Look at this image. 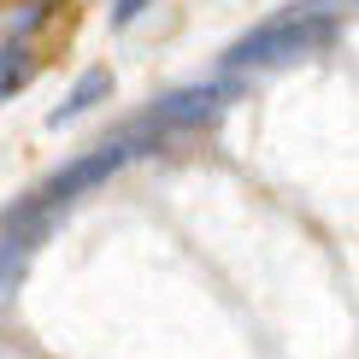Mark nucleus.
Wrapping results in <instances>:
<instances>
[{
    "instance_id": "6",
    "label": "nucleus",
    "mask_w": 359,
    "mask_h": 359,
    "mask_svg": "<svg viewBox=\"0 0 359 359\" xmlns=\"http://www.w3.org/2000/svg\"><path fill=\"white\" fill-rule=\"evenodd\" d=\"M147 6H154V0H112V29H130Z\"/></svg>"
},
{
    "instance_id": "4",
    "label": "nucleus",
    "mask_w": 359,
    "mask_h": 359,
    "mask_svg": "<svg viewBox=\"0 0 359 359\" xmlns=\"http://www.w3.org/2000/svg\"><path fill=\"white\" fill-rule=\"evenodd\" d=\"M100 100H112V71H107V65H88L83 77L65 88V100L48 112V124H53V130H59V124H77V118H88Z\"/></svg>"
},
{
    "instance_id": "1",
    "label": "nucleus",
    "mask_w": 359,
    "mask_h": 359,
    "mask_svg": "<svg viewBox=\"0 0 359 359\" xmlns=\"http://www.w3.org/2000/svg\"><path fill=\"white\" fill-rule=\"evenodd\" d=\"M165 142L154 124H124V130H112L107 142H95L88 154H77V159H65L53 177H41L36 189L24 194L18 206H12L6 218H0V242H12V248H36V236L48 230V224L65 212V206H77L83 194H95L100 183H112L118 171L130 165V159H142V154H154V147Z\"/></svg>"
},
{
    "instance_id": "7",
    "label": "nucleus",
    "mask_w": 359,
    "mask_h": 359,
    "mask_svg": "<svg viewBox=\"0 0 359 359\" xmlns=\"http://www.w3.org/2000/svg\"><path fill=\"white\" fill-rule=\"evenodd\" d=\"M18 253H24V248H12V242H0V289H6V277L18 271Z\"/></svg>"
},
{
    "instance_id": "3",
    "label": "nucleus",
    "mask_w": 359,
    "mask_h": 359,
    "mask_svg": "<svg viewBox=\"0 0 359 359\" xmlns=\"http://www.w3.org/2000/svg\"><path fill=\"white\" fill-rule=\"evenodd\" d=\"M224 107H230V83H189V88H171L165 100H154L147 124H154L159 136H171V130H201V124H212Z\"/></svg>"
},
{
    "instance_id": "5",
    "label": "nucleus",
    "mask_w": 359,
    "mask_h": 359,
    "mask_svg": "<svg viewBox=\"0 0 359 359\" xmlns=\"http://www.w3.org/2000/svg\"><path fill=\"white\" fill-rule=\"evenodd\" d=\"M36 65H41L36 41H18V36H6V41H0V100H12L18 88H29Z\"/></svg>"
},
{
    "instance_id": "2",
    "label": "nucleus",
    "mask_w": 359,
    "mask_h": 359,
    "mask_svg": "<svg viewBox=\"0 0 359 359\" xmlns=\"http://www.w3.org/2000/svg\"><path fill=\"white\" fill-rule=\"evenodd\" d=\"M341 18H348V0H301V6L253 24L248 36H236L224 48V71H265V65H289V59L324 53L341 41Z\"/></svg>"
}]
</instances>
